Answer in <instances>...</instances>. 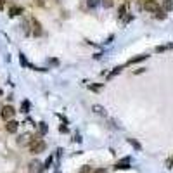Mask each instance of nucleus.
<instances>
[{
	"label": "nucleus",
	"instance_id": "1",
	"mask_svg": "<svg viewBox=\"0 0 173 173\" xmlns=\"http://www.w3.org/2000/svg\"><path fill=\"white\" fill-rule=\"evenodd\" d=\"M29 151H31L33 154H40V152H43V151H45V142L40 140V139L31 140V144H29Z\"/></svg>",
	"mask_w": 173,
	"mask_h": 173
},
{
	"label": "nucleus",
	"instance_id": "2",
	"mask_svg": "<svg viewBox=\"0 0 173 173\" xmlns=\"http://www.w3.org/2000/svg\"><path fill=\"white\" fill-rule=\"evenodd\" d=\"M14 114H16V111H14L12 106H3V107H2V118H3L5 121H10Z\"/></svg>",
	"mask_w": 173,
	"mask_h": 173
},
{
	"label": "nucleus",
	"instance_id": "3",
	"mask_svg": "<svg viewBox=\"0 0 173 173\" xmlns=\"http://www.w3.org/2000/svg\"><path fill=\"white\" fill-rule=\"evenodd\" d=\"M144 9L149 10V12H154V14H156V12L159 10V3H158L156 0H146V2H144Z\"/></svg>",
	"mask_w": 173,
	"mask_h": 173
},
{
	"label": "nucleus",
	"instance_id": "4",
	"mask_svg": "<svg viewBox=\"0 0 173 173\" xmlns=\"http://www.w3.org/2000/svg\"><path fill=\"white\" fill-rule=\"evenodd\" d=\"M130 161H132V158H123L120 163H116V166H114V170H127V168H130Z\"/></svg>",
	"mask_w": 173,
	"mask_h": 173
},
{
	"label": "nucleus",
	"instance_id": "5",
	"mask_svg": "<svg viewBox=\"0 0 173 173\" xmlns=\"http://www.w3.org/2000/svg\"><path fill=\"white\" fill-rule=\"evenodd\" d=\"M29 23H31V26H33V35H35V36H40V35H42V26H40V23H38L35 17H31Z\"/></svg>",
	"mask_w": 173,
	"mask_h": 173
},
{
	"label": "nucleus",
	"instance_id": "6",
	"mask_svg": "<svg viewBox=\"0 0 173 173\" xmlns=\"http://www.w3.org/2000/svg\"><path fill=\"white\" fill-rule=\"evenodd\" d=\"M17 128H19V123H17V121H14V120H10V121H7V123H5V130H7L9 133H16V132H17Z\"/></svg>",
	"mask_w": 173,
	"mask_h": 173
},
{
	"label": "nucleus",
	"instance_id": "7",
	"mask_svg": "<svg viewBox=\"0 0 173 173\" xmlns=\"http://www.w3.org/2000/svg\"><path fill=\"white\" fill-rule=\"evenodd\" d=\"M21 14H23V7H19V5H12V7L9 9V16H10V17L21 16Z\"/></svg>",
	"mask_w": 173,
	"mask_h": 173
},
{
	"label": "nucleus",
	"instance_id": "8",
	"mask_svg": "<svg viewBox=\"0 0 173 173\" xmlns=\"http://www.w3.org/2000/svg\"><path fill=\"white\" fill-rule=\"evenodd\" d=\"M29 139H31V135H29V133H23V135L17 139V144H19V146H26V144L29 142ZM29 144H31V142H29Z\"/></svg>",
	"mask_w": 173,
	"mask_h": 173
},
{
	"label": "nucleus",
	"instance_id": "9",
	"mask_svg": "<svg viewBox=\"0 0 173 173\" xmlns=\"http://www.w3.org/2000/svg\"><path fill=\"white\" fill-rule=\"evenodd\" d=\"M149 55L147 54H140V55H137V57H132L127 64H135V62H140V61H144V59H147Z\"/></svg>",
	"mask_w": 173,
	"mask_h": 173
},
{
	"label": "nucleus",
	"instance_id": "10",
	"mask_svg": "<svg viewBox=\"0 0 173 173\" xmlns=\"http://www.w3.org/2000/svg\"><path fill=\"white\" fill-rule=\"evenodd\" d=\"M92 109H94V113H97V114H101V116H106V114H107V113H106V107H102V106H99V104H94Z\"/></svg>",
	"mask_w": 173,
	"mask_h": 173
},
{
	"label": "nucleus",
	"instance_id": "11",
	"mask_svg": "<svg viewBox=\"0 0 173 173\" xmlns=\"http://www.w3.org/2000/svg\"><path fill=\"white\" fill-rule=\"evenodd\" d=\"M121 69H123V66H116V68H114V69L107 75V80H111V78H114L116 75H120V73H121Z\"/></svg>",
	"mask_w": 173,
	"mask_h": 173
},
{
	"label": "nucleus",
	"instance_id": "12",
	"mask_svg": "<svg viewBox=\"0 0 173 173\" xmlns=\"http://www.w3.org/2000/svg\"><path fill=\"white\" fill-rule=\"evenodd\" d=\"M127 142H128V144H130L132 147H135L137 151H142V146H140V144H139V142H137L135 139H132V137H130V139H127Z\"/></svg>",
	"mask_w": 173,
	"mask_h": 173
},
{
	"label": "nucleus",
	"instance_id": "13",
	"mask_svg": "<svg viewBox=\"0 0 173 173\" xmlns=\"http://www.w3.org/2000/svg\"><path fill=\"white\" fill-rule=\"evenodd\" d=\"M173 9V0H165V3H163V10L166 12V10H172Z\"/></svg>",
	"mask_w": 173,
	"mask_h": 173
},
{
	"label": "nucleus",
	"instance_id": "14",
	"mask_svg": "<svg viewBox=\"0 0 173 173\" xmlns=\"http://www.w3.org/2000/svg\"><path fill=\"white\" fill-rule=\"evenodd\" d=\"M19 61H21V64H23L24 68H33V66H31V64H29V62L26 61V57H24V54H21V55H19Z\"/></svg>",
	"mask_w": 173,
	"mask_h": 173
},
{
	"label": "nucleus",
	"instance_id": "15",
	"mask_svg": "<svg viewBox=\"0 0 173 173\" xmlns=\"http://www.w3.org/2000/svg\"><path fill=\"white\" fill-rule=\"evenodd\" d=\"M21 109H23V113H28V109H29V102H28V101H23Z\"/></svg>",
	"mask_w": 173,
	"mask_h": 173
},
{
	"label": "nucleus",
	"instance_id": "16",
	"mask_svg": "<svg viewBox=\"0 0 173 173\" xmlns=\"http://www.w3.org/2000/svg\"><path fill=\"white\" fill-rule=\"evenodd\" d=\"M87 3H88V7H90V9H94V7H97V5L101 3V0H88Z\"/></svg>",
	"mask_w": 173,
	"mask_h": 173
},
{
	"label": "nucleus",
	"instance_id": "17",
	"mask_svg": "<svg viewBox=\"0 0 173 173\" xmlns=\"http://www.w3.org/2000/svg\"><path fill=\"white\" fill-rule=\"evenodd\" d=\"M156 17H158V19H165V17H166V14H165V10H163V9H159V10L156 12Z\"/></svg>",
	"mask_w": 173,
	"mask_h": 173
},
{
	"label": "nucleus",
	"instance_id": "18",
	"mask_svg": "<svg viewBox=\"0 0 173 173\" xmlns=\"http://www.w3.org/2000/svg\"><path fill=\"white\" fill-rule=\"evenodd\" d=\"M94 170H92V166H83L81 170H80V173H92Z\"/></svg>",
	"mask_w": 173,
	"mask_h": 173
},
{
	"label": "nucleus",
	"instance_id": "19",
	"mask_svg": "<svg viewBox=\"0 0 173 173\" xmlns=\"http://www.w3.org/2000/svg\"><path fill=\"white\" fill-rule=\"evenodd\" d=\"M123 16H125V5H121L118 9V17H123Z\"/></svg>",
	"mask_w": 173,
	"mask_h": 173
},
{
	"label": "nucleus",
	"instance_id": "20",
	"mask_svg": "<svg viewBox=\"0 0 173 173\" xmlns=\"http://www.w3.org/2000/svg\"><path fill=\"white\" fill-rule=\"evenodd\" d=\"M40 133H42V135L47 133V125H45V123H40Z\"/></svg>",
	"mask_w": 173,
	"mask_h": 173
},
{
	"label": "nucleus",
	"instance_id": "21",
	"mask_svg": "<svg viewBox=\"0 0 173 173\" xmlns=\"http://www.w3.org/2000/svg\"><path fill=\"white\" fill-rule=\"evenodd\" d=\"M132 19H133V16H132V14H128V16H125V17H123V23L127 24V23H130Z\"/></svg>",
	"mask_w": 173,
	"mask_h": 173
},
{
	"label": "nucleus",
	"instance_id": "22",
	"mask_svg": "<svg viewBox=\"0 0 173 173\" xmlns=\"http://www.w3.org/2000/svg\"><path fill=\"white\" fill-rule=\"evenodd\" d=\"M102 3H104V7H111V5H113V0H102Z\"/></svg>",
	"mask_w": 173,
	"mask_h": 173
},
{
	"label": "nucleus",
	"instance_id": "23",
	"mask_svg": "<svg viewBox=\"0 0 173 173\" xmlns=\"http://www.w3.org/2000/svg\"><path fill=\"white\" fill-rule=\"evenodd\" d=\"M90 88H92V90H95V92H97V90H99V88H101V87H99V85H90Z\"/></svg>",
	"mask_w": 173,
	"mask_h": 173
},
{
	"label": "nucleus",
	"instance_id": "24",
	"mask_svg": "<svg viewBox=\"0 0 173 173\" xmlns=\"http://www.w3.org/2000/svg\"><path fill=\"white\" fill-rule=\"evenodd\" d=\"M59 132H68V127H62V125H61V127H59Z\"/></svg>",
	"mask_w": 173,
	"mask_h": 173
},
{
	"label": "nucleus",
	"instance_id": "25",
	"mask_svg": "<svg viewBox=\"0 0 173 173\" xmlns=\"http://www.w3.org/2000/svg\"><path fill=\"white\" fill-rule=\"evenodd\" d=\"M50 163H52V158H49V159H47V161H45V166H47V168H49V166H50Z\"/></svg>",
	"mask_w": 173,
	"mask_h": 173
},
{
	"label": "nucleus",
	"instance_id": "26",
	"mask_svg": "<svg viewBox=\"0 0 173 173\" xmlns=\"http://www.w3.org/2000/svg\"><path fill=\"white\" fill-rule=\"evenodd\" d=\"M3 9V0H0V10Z\"/></svg>",
	"mask_w": 173,
	"mask_h": 173
},
{
	"label": "nucleus",
	"instance_id": "27",
	"mask_svg": "<svg viewBox=\"0 0 173 173\" xmlns=\"http://www.w3.org/2000/svg\"><path fill=\"white\" fill-rule=\"evenodd\" d=\"M94 173H106V170H97V172H94Z\"/></svg>",
	"mask_w": 173,
	"mask_h": 173
}]
</instances>
